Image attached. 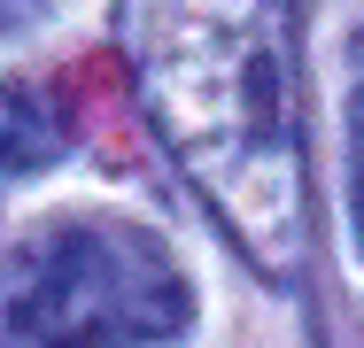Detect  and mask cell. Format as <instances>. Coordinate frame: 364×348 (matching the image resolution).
I'll return each mask as SVG.
<instances>
[{"mask_svg":"<svg viewBox=\"0 0 364 348\" xmlns=\"http://www.w3.org/2000/svg\"><path fill=\"white\" fill-rule=\"evenodd\" d=\"M155 139L264 278L310 256V147L294 0H117Z\"/></svg>","mask_w":364,"mask_h":348,"instance_id":"obj_1","label":"cell"},{"mask_svg":"<svg viewBox=\"0 0 364 348\" xmlns=\"http://www.w3.org/2000/svg\"><path fill=\"white\" fill-rule=\"evenodd\" d=\"M194 294L171 248L124 217L47 224L0 294V348H155L186 333Z\"/></svg>","mask_w":364,"mask_h":348,"instance_id":"obj_2","label":"cell"},{"mask_svg":"<svg viewBox=\"0 0 364 348\" xmlns=\"http://www.w3.org/2000/svg\"><path fill=\"white\" fill-rule=\"evenodd\" d=\"M63 155H70V101H63L55 85L8 77V85H0V178L55 170Z\"/></svg>","mask_w":364,"mask_h":348,"instance_id":"obj_3","label":"cell"},{"mask_svg":"<svg viewBox=\"0 0 364 348\" xmlns=\"http://www.w3.org/2000/svg\"><path fill=\"white\" fill-rule=\"evenodd\" d=\"M55 0H0V31H23V23H39Z\"/></svg>","mask_w":364,"mask_h":348,"instance_id":"obj_4","label":"cell"},{"mask_svg":"<svg viewBox=\"0 0 364 348\" xmlns=\"http://www.w3.org/2000/svg\"><path fill=\"white\" fill-rule=\"evenodd\" d=\"M357 147H364V39H357Z\"/></svg>","mask_w":364,"mask_h":348,"instance_id":"obj_5","label":"cell"},{"mask_svg":"<svg viewBox=\"0 0 364 348\" xmlns=\"http://www.w3.org/2000/svg\"><path fill=\"white\" fill-rule=\"evenodd\" d=\"M357 240H364V147H357Z\"/></svg>","mask_w":364,"mask_h":348,"instance_id":"obj_6","label":"cell"}]
</instances>
